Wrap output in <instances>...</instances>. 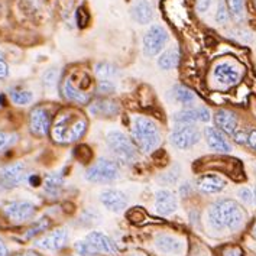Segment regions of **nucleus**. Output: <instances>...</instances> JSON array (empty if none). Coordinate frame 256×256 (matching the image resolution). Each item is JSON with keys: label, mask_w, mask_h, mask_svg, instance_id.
<instances>
[{"label": "nucleus", "mask_w": 256, "mask_h": 256, "mask_svg": "<svg viewBox=\"0 0 256 256\" xmlns=\"http://www.w3.org/2000/svg\"><path fill=\"white\" fill-rule=\"evenodd\" d=\"M208 222L216 230H238L244 222V212L236 202L222 200L210 207Z\"/></svg>", "instance_id": "1"}, {"label": "nucleus", "mask_w": 256, "mask_h": 256, "mask_svg": "<svg viewBox=\"0 0 256 256\" xmlns=\"http://www.w3.org/2000/svg\"><path fill=\"white\" fill-rule=\"evenodd\" d=\"M132 139L139 150L150 154L161 144V132L155 122L144 116H138L132 126Z\"/></svg>", "instance_id": "2"}, {"label": "nucleus", "mask_w": 256, "mask_h": 256, "mask_svg": "<svg viewBox=\"0 0 256 256\" xmlns=\"http://www.w3.org/2000/svg\"><path fill=\"white\" fill-rule=\"evenodd\" d=\"M87 130V120L74 119V114H61L52 128V138L58 144H72L82 138Z\"/></svg>", "instance_id": "3"}, {"label": "nucleus", "mask_w": 256, "mask_h": 256, "mask_svg": "<svg viewBox=\"0 0 256 256\" xmlns=\"http://www.w3.org/2000/svg\"><path fill=\"white\" fill-rule=\"evenodd\" d=\"M108 146L116 160L123 165H130L139 160L136 145L119 130H112L108 134Z\"/></svg>", "instance_id": "4"}, {"label": "nucleus", "mask_w": 256, "mask_h": 256, "mask_svg": "<svg viewBox=\"0 0 256 256\" xmlns=\"http://www.w3.org/2000/svg\"><path fill=\"white\" fill-rule=\"evenodd\" d=\"M76 248L81 256H93L96 254H108V255L118 254L116 243L100 232L88 233L82 240L77 243Z\"/></svg>", "instance_id": "5"}, {"label": "nucleus", "mask_w": 256, "mask_h": 256, "mask_svg": "<svg viewBox=\"0 0 256 256\" xmlns=\"http://www.w3.org/2000/svg\"><path fill=\"white\" fill-rule=\"evenodd\" d=\"M119 176H120L119 165L106 158H100L86 172V178L92 182H113Z\"/></svg>", "instance_id": "6"}, {"label": "nucleus", "mask_w": 256, "mask_h": 256, "mask_svg": "<svg viewBox=\"0 0 256 256\" xmlns=\"http://www.w3.org/2000/svg\"><path fill=\"white\" fill-rule=\"evenodd\" d=\"M29 174L24 162H14L0 168V190H10L28 181Z\"/></svg>", "instance_id": "7"}, {"label": "nucleus", "mask_w": 256, "mask_h": 256, "mask_svg": "<svg viewBox=\"0 0 256 256\" xmlns=\"http://www.w3.org/2000/svg\"><path fill=\"white\" fill-rule=\"evenodd\" d=\"M171 144L178 149H190L197 145L202 139L200 130L192 124H180L171 134Z\"/></svg>", "instance_id": "8"}, {"label": "nucleus", "mask_w": 256, "mask_h": 256, "mask_svg": "<svg viewBox=\"0 0 256 256\" xmlns=\"http://www.w3.org/2000/svg\"><path fill=\"white\" fill-rule=\"evenodd\" d=\"M168 42L166 30L160 25H154L148 29V32L144 36V51L146 55H156L164 50V46Z\"/></svg>", "instance_id": "9"}, {"label": "nucleus", "mask_w": 256, "mask_h": 256, "mask_svg": "<svg viewBox=\"0 0 256 256\" xmlns=\"http://www.w3.org/2000/svg\"><path fill=\"white\" fill-rule=\"evenodd\" d=\"M213 77L220 86L232 87V86H236L239 82L240 77H242V72L232 62H218L213 70Z\"/></svg>", "instance_id": "10"}, {"label": "nucleus", "mask_w": 256, "mask_h": 256, "mask_svg": "<svg viewBox=\"0 0 256 256\" xmlns=\"http://www.w3.org/2000/svg\"><path fill=\"white\" fill-rule=\"evenodd\" d=\"M4 216L14 223L26 222L35 214V206L29 202H14L4 206L3 208Z\"/></svg>", "instance_id": "11"}, {"label": "nucleus", "mask_w": 256, "mask_h": 256, "mask_svg": "<svg viewBox=\"0 0 256 256\" xmlns=\"http://www.w3.org/2000/svg\"><path fill=\"white\" fill-rule=\"evenodd\" d=\"M100 202L113 213H122L128 207V197L120 190L108 188L100 194Z\"/></svg>", "instance_id": "12"}, {"label": "nucleus", "mask_w": 256, "mask_h": 256, "mask_svg": "<svg viewBox=\"0 0 256 256\" xmlns=\"http://www.w3.org/2000/svg\"><path fill=\"white\" fill-rule=\"evenodd\" d=\"M29 128L34 135H48L50 128H51V118H50L48 112L44 108H34L30 113V119H29Z\"/></svg>", "instance_id": "13"}, {"label": "nucleus", "mask_w": 256, "mask_h": 256, "mask_svg": "<svg viewBox=\"0 0 256 256\" xmlns=\"http://www.w3.org/2000/svg\"><path fill=\"white\" fill-rule=\"evenodd\" d=\"M68 242V232L67 229H56L52 233L46 234L45 238L40 239L35 243V246L40 250H48V252H55L60 250L61 248L66 246Z\"/></svg>", "instance_id": "14"}, {"label": "nucleus", "mask_w": 256, "mask_h": 256, "mask_svg": "<svg viewBox=\"0 0 256 256\" xmlns=\"http://www.w3.org/2000/svg\"><path fill=\"white\" fill-rule=\"evenodd\" d=\"M176 194L170 190H160L155 194V210L160 216H171L176 210Z\"/></svg>", "instance_id": "15"}, {"label": "nucleus", "mask_w": 256, "mask_h": 256, "mask_svg": "<svg viewBox=\"0 0 256 256\" xmlns=\"http://www.w3.org/2000/svg\"><path fill=\"white\" fill-rule=\"evenodd\" d=\"M212 119L208 108H192L178 112L174 116V122L178 124H192L197 122H208Z\"/></svg>", "instance_id": "16"}, {"label": "nucleus", "mask_w": 256, "mask_h": 256, "mask_svg": "<svg viewBox=\"0 0 256 256\" xmlns=\"http://www.w3.org/2000/svg\"><path fill=\"white\" fill-rule=\"evenodd\" d=\"M120 112V104L110 98H100L90 104V113L98 118H113Z\"/></svg>", "instance_id": "17"}, {"label": "nucleus", "mask_w": 256, "mask_h": 256, "mask_svg": "<svg viewBox=\"0 0 256 256\" xmlns=\"http://www.w3.org/2000/svg\"><path fill=\"white\" fill-rule=\"evenodd\" d=\"M206 139L208 146L217 152H230L232 145L224 134L217 128H206Z\"/></svg>", "instance_id": "18"}, {"label": "nucleus", "mask_w": 256, "mask_h": 256, "mask_svg": "<svg viewBox=\"0 0 256 256\" xmlns=\"http://www.w3.org/2000/svg\"><path fill=\"white\" fill-rule=\"evenodd\" d=\"M155 248L161 250L165 255H178L184 249V243L178 238L170 236V234H160L155 239Z\"/></svg>", "instance_id": "19"}, {"label": "nucleus", "mask_w": 256, "mask_h": 256, "mask_svg": "<svg viewBox=\"0 0 256 256\" xmlns=\"http://www.w3.org/2000/svg\"><path fill=\"white\" fill-rule=\"evenodd\" d=\"M214 120H216V124L222 132L233 135L238 130V118L230 110H224V108L218 110L214 114Z\"/></svg>", "instance_id": "20"}, {"label": "nucleus", "mask_w": 256, "mask_h": 256, "mask_svg": "<svg viewBox=\"0 0 256 256\" xmlns=\"http://www.w3.org/2000/svg\"><path fill=\"white\" fill-rule=\"evenodd\" d=\"M132 18L138 24L146 25L154 18V9L149 0H136L132 6Z\"/></svg>", "instance_id": "21"}, {"label": "nucleus", "mask_w": 256, "mask_h": 256, "mask_svg": "<svg viewBox=\"0 0 256 256\" xmlns=\"http://www.w3.org/2000/svg\"><path fill=\"white\" fill-rule=\"evenodd\" d=\"M197 187L206 194H214L226 187V181L218 176H202L197 181Z\"/></svg>", "instance_id": "22"}, {"label": "nucleus", "mask_w": 256, "mask_h": 256, "mask_svg": "<svg viewBox=\"0 0 256 256\" xmlns=\"http://www.w3.org/2000/svg\"><path fill=\"white\" fill-rule=\"evenodd\" d=\"M64 96L67 97L70 102H74V103H78V104H84L88 102V94L84 93L82 90H80L77 86H74L71 80H66L64 82Z\"/></svg>", "instance_id": "23"}, {"label": "nucleus", "mask_w": 256, "mask_h": 256, "mask_svg": "<svg viewBox=\"0 0 256 256\" xmlns=\"http://www.w3.org/2000/svg\"><path fill=\"white\" fill-rule=\"evenodd\" d=\"M62 182H64V178L61 174L58 172H54V174H48L44 180V190L48 196H58L60 191H61V187H62Z\"/></svg>", "instance_id": "24"}, {"label": "nucleus", "mask_w": 256, "mask_h": 256, "mask_svg": "<svg viewBox=\"0 0 256 256\" xmlns=\"http://www.w3.org/2000/svg\"><path fill=\"white\" fill-rule=\"evenodd\" d=\"M178 62H180V50L176 46L166 50L158 60V64L162 70H172L178 66Z\"/></svg>", "instance_id": "25"}, {"label": "nucleus", "mask_w": 256, "mask_h": 256, "mask_svg": "<svg viewBox=\"0 0 256 256\" xmlns=\"http://www.w3.org/2000/svg\"><path fill=\"white\" fill-rule=\"evenodd\" d=\"M9 97H10V100L14 102V104H18V106H26V104H29L34 100V94L29 90H25L22 87L10 88L9 90Z\"/></svg>", "instance_id": "26"}, {"label": "nucleus", "mask_w": 256, "mask_h": 256, "mask_svg": "<svg viewBox=\"0 0 256 256\" xmlns=\"http://www.w3.org/2000/svg\"><path fill=\"white\" fill-rule=\"evenodd\" d=\"M96 76L100 80H112V78L120 76V70L110 62H98L96 66Z\"/></svg>", "instance_id": "27"}, {"label": "nucleus", "mask_w": 256, "mask_h": 256, "mask_svg": "<svg viewBox=\"0 0 256 256\" xmlns=\"http://www.w3.org/2000/svg\"><path fill=\"white\" fill-rule=\"evenodd\" d=\"M174 97H176V102H180L181 104H186V106L192 104L196 102V98H197L196 94L184 86H176L174 88Z\"/></svg>", "instance_id": "28"}, {"label": "nucleus", "mask_w": 256, "mask_h": 256, "mask_svg": "<svg viewBox=\"0 0 256 256\" xmlns=\"http://www.w3.org/2000/svg\"><path fill=\"white\" fill-rule=\"evenodd\" d=\"M229 12L234 20L242 22L244 19V0H228Z\"/></svg>", "instance_id": "29"}, {"label": "nucleus", "mask_w": 256, "mask_h": 256, "mask_svg": "<svg viewBox=\"0 0 256 256\" xmlns=\"http://www.w3.org/2000/svg\"><path fill=\"white\" fill-rule=\"evenodd\" d=\"M19 136L16 134H8V132H0V154L4 152L6 149L12 148L18 142Z\"/></svg>", "instance_id": "30"}, {"label": "nucleus", "mask_w": 256, "mask_h": 256, "mask_svg": "<svg viewBox=\"0 0 256 256\" xmlns=\"http://www.w3.org/2000/svg\"><path fill=\"white\" fill-rule=\"evenodd\" d=\"M48 226H50V222H48V218H40V222H36L30 229L28 230L26 234H25V238L26 239H30V238H34V236H36L38 233H42L44 230L48 229Z\"/></svg>", "instance_id": "31"}, {"label": "nucleus", "mask_w": 256, "mask_h": 256, "mask_svg": "<svg viewBox=\"0 0 256 256\" xmlns=\"http://www.w3.org/2000/svg\"><path fill=\"white\" fill-rule=\"evenodd\" d=\"M60 78V71L56 70V68H51V70H48L45 74H44V77H42V81H44V86L45 87H54L56 86V81Z\"/></svg>", "instance_id": "32"}, {"label": "nucleus", "mask_w": 256, "mask_h": 256, "mask_svg": "<svg viewBox=\"0 0 256 256\" xmlns=\"http://www.w3.org/2000/svg\"><path fill=\"white\" fill-rule=\"evenodd\" d=\"M216 20L218 25H224L229 20V9L226 8L223 0H218V6H217Z\"/></svg>", "instance_id": "33"}, {"label": "nucleus", "mask_w": 256, "mask_h": 256, "mask_svg": "<svg viewBox=\"0 0 256 256\" xmlns=\"http://www.w3.org/2000/svg\"><path fill=\"white\" fill-rule=\"evenodd\" d=\"M114 90H116V86L110 80H102L97 86V92L100 94H108V93H113Z\"/></svg>", "instance_id": "34"}, {"label": "nucleus", "mask_w": 256, "mask_h": 256, "mask_svg": "<svg viewBox=\"0 0 256 256\" xmlns=\"http://www.w3.org/2000/svg\"><path fill=\"white\" fill-rule=\"evenodd\" d=\"M238 196H239V198L242 200L244 204H252L254 202V192H252V190L249 188H240L239 190V192H238Z\"/></svg>", "instance_id": "35"}, {"label": "nucleus", "mask_w": 256, "mask_h": 256, "mask_svg": "<svg viewBox=\"0 0 256 256\" xmlns=\"http://www.w3.org/2000/svg\"><path fill=\"white\" fill-rule=\"evenodd\" d=\"M8 76H9V66H8L3 54L0 52V80L8 78Z\"/></svg>", "instance_id": "36"}, {"label": "nucleus", "mask_w": 256, "mask_h": 256, "mask_svg": "<svg viewBox=\"0 0 256 256\" xmlns=\"http://www.w3.org/2000/svg\"><path fill=\"white\" fill-rule=\"evenodd\" d=\"M223 256H243V252L238 246H230L223 250Z\"/></svg>", "instance_id": "37"}, {"label": "nucleus", "mask_w": 256, "mask_h": 256, "mask_svg": "<svg viewBox=\"0 0 256 256\" xmlns=\"http://www.w3.org/2000/svg\"><path fill=\"white\" fill-rule=\"evenodd\" d=\"M210 4H212V0H197V10L200 14H204L208 10Z\"/></svg>", "instance_id": "38"}, {"label": "nucleus", "mask_w": 256, "mask_h": 256, "mask_svg": "<svg viewBox=\"0 0 256 256\" xmlns=\"http://www.w3.org/2000/svg\"><path fill=\"white\" fill-rule=\"evenodd\" d=\"M246 144L250 146L252 149H255L256 150V130H250L249 134H248V139H246Z\"/></svg>", "instance_id": "39"}, {"label": "nucleus", "mask_w": 256, "mask_h": 256, "mask_svg": "<svg viewBox=\"0 0 256 256\" xmlns=\"http://www.w3.org/2000/svg\"><path fill=\"white\" fill-rule=\"evenodd\" d=\"M234 140L238 142V144H246V139H248V135H246V132H243V130H236L234 134Z\"/></svg>", "instance_id": "40"}, {"label": "nucleus", "mask_w": 256, "mask_h": 256, "mask_svg": "<svg viewBox=\"0 0 256 256\" xmlns=\"http://www.w3.org/2000/svg\"><path fill=\"white\" fill-rule=\"evenodd\" d=\"M0 256H8V248L2 239H0Z\"/></svg>", "instance_id": "41"}, {"label": "nucleus", "mask_w": 256, "mask_h": 256, "mask_svg": "<svg viewBox=\"0 0 256 256\" xmlns=\"http://www.w3.org/2000/svg\"><path fill=\"white\" fill-rule=\"evenodd\" d=\"M129 256H146V255H144V254H138V252H136V254H130Z\"/></svg>", "instance_id": "42"}, {"label": "nucleus", "mask_w": 256, "mask_h": 256, "mask_svg": "<svg viewBox=\"0 0 256 256\" xmlns=\"http://www.w3.org/2000/svg\"><path fill=\"white\" fill-rule=\"evenodd\" d=\"M19 256H38V255H35V254H24V255H19Z\"/></svg>", "instance_id": "43"}, {"label": "nucleus", "mask_w": 256, "mask_h": 256, "mask_svg": "<svg viewBox=\"0 0 256 256\" xmlns=\"http://www.w3.org/2000/svg\"><path fill=\"white\" fill-rule=\"evenodd\" d=\"M252 234L256 238V224H255V228H254V230H252Z\"/></svg>", "instance_id": "44"}, {"label": "nucleus", "mask_w": 256, "mask_h": 256, "mask_svg": "<svg viewBox=\"0 0 256 256\" xmlns=\"http://www.w3.org/2000/svg\"><path fill=\"white\" fill-rule=\"evenodd\" d=\"M254 197H255V198H256V188H255V194H254Z\"/></svg>", "instance_id": "45"}, {"label": "nucleus", "mask_w": 256, "mask_h": 256, "mask_svg": "<svg viewBox=\"0 0 256 256\" xmlns=\"http://www.w3.org/2000/svg\"><path fill=\"white\" fill-rule=\"evenodd\" d=\"M255 170H256V165H255Z\"/></svg>", "instance_id": "46"}]
</instances>
